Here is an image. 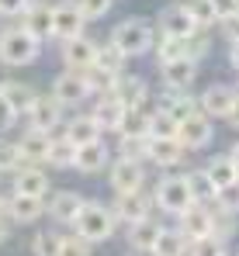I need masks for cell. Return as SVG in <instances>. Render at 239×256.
<instances>
[{
  "instance_id": "1",
  "label": "cell",
  "mask_w": 239,
  "mask_h": 256,
  "mask_svg": "<svg viewBox=\"0 0 239 256\" xmlns=\"http://www.w3.org/2000/svg\"><path fill=\"white\" fill-rule=\"evenodd\" d=\"M115 228H118V218L111 212V204L108 201H97V198H87V204L80 212L73 232H77L80 239H87L90 246H101V242L115 239Z\"/></svg>"
},
{
  "instance_id": "2",
  "label": "cell",
  "mask_w": 239,
  "mask_h": 256,
  "mask_svg": "<svg viewBox=\"0 0 239 256\" xmlns=\"http://www.w3.org/2000/svg\"><path fill=\"white\" fill-rule=\"evenodd\" d=\"M108 38L118 45L128 59H139V56L153 52V45H156V38H159V28H156V21L125 18V21H118V24L111 28V35H108Z\"/></svg>"
},
{
  "instance_id": "3",
  "label": "cell",
  "mask_w": 239,
  "mask_h": 256,
  "mask_svg": "<svg viewBox=\"0 0 239 256\" xmlns=\"http://www.w3.org/2000/svg\"><path fill=\"white\" fill-rule=\"evenodd\" d=\"M42 56V38H35L28 28H21L18 21L11 28L0 32V66H32Z\"/></svg>"
},
{
  "instance_id": "4",
  "label": "cell",
  "mask_w": 239,
  "mask_h": 256,
  "mask_svg": "<svg viewBox=\"0 0 239 256\" xmlns=\"http://www.w3.org/2000/svg\"><path fill=\"white\" fill-rule=\"evenodd\" d=\"M153 204L159 214L166 218H177L184 208L194 204V194H191V184H187V173H163L153 187Z\"/></svg>"
},
{
  "instance_id": "5",
  "label": "cell",
  "mask_w": 239,
  "mask_h": 256,
  "mask_svg": "<svg viewBox=\"0 0 239 256\" xmlns=\"http://www.w3.org/2000/svg\"><path fill=\"white\" fill-rule=\"evenodd\" d=\"M173 225L194 242L201 236H211L215 232V201H194L191 208H184V212L173 218Z\"/></svg>"
},
{
  "instance_id": "6",
  "label": "cell",
  "mask_w": 239,
  "mask_h": 256,
  "mask_svg": "<svg viewBox=\"0 0 239 256\" xmlns=\"http://www.w3.org/2000/svg\"><path fill=\"white\" fill-rule=\"evenodd\" d=\"M52 94H56L70 111H77L87 100H94V90L87 84V73H80V70H63V73L52 80Z\"/></svg>"
},
{
  "instance_id": "7",
  "label": "cell",
  "mask_w": 239,
  "mask_h": 256,
  "mask_svg": "<svg viewBox=\"0 0 239 256\" xmlns=\"http://www.w3.org/2000/svg\"><path fill=\"white\" fill-rule=\"evenodd\" d=\"M108 184L111 194H125V190H146V163L142 160H125L115 156L108 166Z\"/></svg>"
},
{
  "instance_id": "8",
  "label": "cell",
  "mask_w": 239,
  "mask_h": 256,
  "mask_svg": "<svg viewBox=\"0 0 239 256\" xmlns=\"http://www.w3.org/2000/svg\"><path fill=\"white\" fill-rule=\"evenodd\" d=\"M156 28H159V35H177V38H187L191 32H198V21L191 14V4L187 0H173V4L159 7Z\"/></svg>"
},
{
  "instance_id": "9",
  "label": "cell",
  "mask_w": 239,
  "mask_h": 256,
  "mask_svg": "<svg viewBox=\"0 0 239 256\" xmlns=\"http://www.w3.org/2000/svg\"><path fill=\"white\" fill-rule=\"evenodd\" d=\"M66 104L49 90V94H39V100H35V108L28 111V125L32 128H42V132H59V128L66 125Z\"/></svg>"
},
{
  "instance_id": "10",
  "label": "cell",
  "mask_w": 239,
  "mask_h": 256,
  "mask_svg": "<svg viewBox=\"0 0 239 256\" xmlns=\"http://www.w3.org/2000/svg\"><path fill=\"white\" fill-rule=\"evenodd\" d=\"M111 212L118 218V225H132V222H139V218H146V214H153V194H146V190H125V194H111Z\"/></svg>"
},
{
  "instance_id": "11",
  "label": "cell",
  "mask_w": 239,
  "mask_h": 256,
  "mask_svg": "<svg viewBox=\"0 0 239 256\" xmlns=\"http://www.w3.org/2000/svg\"><path fill=\"white\" fill-rule=\"evenodd\" d=\"M83 204H87V198H83L80 190H52V194L45 198V212H49V218H52L56 225H66V228L77 225Z\"/></svg>"
},
{
  "instance_id": "12",
  "label": "cell",
  "mask_w": 239,
  "mask_h": 256,
  "mask_svg": "<svg viewBox=\"0 0 239 256\" xmlns=\"http://www.w3.org/2000/svg\"><path fill=\"white\" fill-rule=\"evenodd\" d=\"M18 24L28 28L42 42L56 38V4H49V0H32V4L25 7V14L18 18Z\"/></svg>"
},
{
  "instance_id": "13",
  "label": "cell",
  "mask_w": 239,
  "mask_h": 256,
  "mask_svg": "<svg viewBox=\"0 0 239 256\" xmlns=\"http://www.w3.org/2000/svg\"><path fill=\"white\" fill-rule=\"evenodd\" d=\"M236 97H239L236 86H229V84H208L198 94V108L208 114V118L225 122V118H229V111H232V104H236Z\"/></svg>"
},
{
  "instance_id": "14",
  "label": "cell",
  "mask_w": 239,
  "mask_h": 256,
  "mask_svg": "<svg viewBox=\"0 0 239 256\" xmlns=\"http://www.w3.org/2000/svg\"><path fill=\"white\" fill-rule=\"evenodd\" d=\"M215 118H208L204 111H194V114H187L184 122H180V142L191 149V152H201V149H208L211 146V138H215V125H211Z\"/></svg>"
},
{
  "instance_id": "15",
  "label": "cell",
  "mask_w": 239,
  "mask_h": 256,
  "mask_svg": "<svg viewBox=\"0 0 239 256\" xmlns=\"http://www.w3.org/2000/svg\"><path fill=\"white\" fill-rule=\"evenodd\" d=\"M97 45L90 35H77V38H66V42H59V59H63V66L66 70H90L94 66V59H97Z\"/></svg>"
},
{
  "instance_id": "16",
  "label": "cell",
  "mask_w": 239,
  "mask_h": 256,
  "mask_svg": "<svg viewBox=\"0 0 239 256\" xmlns=\"http://www.w3.org/2000/svg\"><path fill=\"white\" fill-rule=\"evenodd\" d=\"M159 232H163V222L153 218V214H146V218H139V222L125 225V242H128V250H132V253L153 256V246H156Z\"/></svg>"
},
{
  "instance_id": "17",
  "label": "cell",
  "mask_w": 239,
  "mask_h": 256,
  "mask_svg": "<svg viewBox=\"0 0 239 256\" xmlns=\"http://www.w3.org/2000/svg\"><path fill=\"white\" fill-rule=\"evenodd\" d=\"M111 160H115L111 146H108L104 138H97V142H87V146H80V149H77V163H73V170L83 173V176H94V173H108Z\"/></svg>"
},
{
  "instance_id": "18",
  "label": "cell",
  "mask_w": 239,
  "mask_h": 256,
  "mask_svg": "<svg viewBox=\"0 0 239 256\" xmlns=\"http://www.w3.org/2000/svg\"><path fill=\"white\" fill-rule=\"evenodd\" d=\"M153 108L166 111V114L177 118V122H184L187 114L198 111V97H194L191 90H166V86H159L156 94H153Z\"/></svg>"
},
{
  "instance_id": "19",
  "label": "cell",
  "mask_w": 239,
  "mask_h": 256,
  "mask_svg": "<svg viewBox=\"0 0 239 256\" xmlns=\"http://www.w3.org/2000/svg\"><path fill=\"white\" fill-rule=\"evenodd\" d=\"M87 35V14L77 7V0H59L56 4V42Z\"/></svg>"
},
{
  "instance_id": "20",
  "label": "cell",
  "mask_w": 239,
  "mask_h": 256,
  "mask_svg": "<svg viewBox=\"0 0 239 256\" xmlns=\"http://www.w3.org/2000/svg\"><path fill=\"white\" fill-rule=\"evenodd\" d=\"M187 156H191V149L180 138H149V163L156 170H177Z\"/></svg>"
},
{
  "instance_id": "21",
  "label": "cell",
  "mask_w": 239,
  "mask_h": 256,
  "mask_svg": "<svg viewBox=\"0 0 239 256\" xmlns=\"http://www.w3.org/2000/svg\"><path fill=\"white\" fill-rule=\"evenodd\" d=\"M7 218L14 225H35L42 218H49L45 212V198H32V194H14L7 198Z\"/></svg>"
},
{
  "instance_id": "22",
  "label": "cell",
  "mask_w": 239,
  "mask_h": 256,
  "mask_svg": "<svg viewBox=\"0 0 239 256\" xmlns=\"http://www.w3.org/2000/svg\"><path fill=\"white\" fill-rule=\"evenodd\" d=\"M49 146H52V132H42V128L28 125L18 135V149H21V156H25V166H45Z\"/></svg>"
},
{
  "instance_id": "23",
  "label": "cell",
  "mask_w": 239,
  "mask_h": 256,
  "mask_svg": "<svg viewBox=\"0 0 239 256\" xmlns=\"http://www.w3.org/2000/svg\"><path fill=\"white\" fill-rule=\"evenodd\" d=\"M121 114H125V104H121L115 94H101V97H94V104H90V118L101 125L104 135H118Z\"/></svg>"
},
{
  "instance_id": "24",
  "label": "cell",
  "mask_w": 239,
  "mask_h": 256,
  "mask_svg": "<svg viewBox=\"0 0 239 256\" xmlns=\"http://www.w3.org/2000/svg\"><path fill=\"white\" fill-rule=\"evenodd\" d=\"M11 190L14 194H32V198H49L52 194V180L42 166H21L11 176Z\"/></svg>"
},
{
  "instance_id": "25",
  "label": "cell",
  "mask_w": 239,
  "mask_h": 256,
  "mask_svg": "<svg viewBox=\"0 0 239 256\" xmlns=\"http://www.w3.org/2000/svg\"><path fill=\"white\" fill-rule=\"evenodd\" d=\"M194 80H198V62L194 59H177V62L159 66V86H166V90H191Z\"/></svg>"
},
{
  "instance_id": "26",
  "label": "cell",
  "mask_w": 239,
  "mask_h": 256,
  "mask_svg": "<svg viewBox=\"0 0 239 256\" xmlns=\"http://www.w3.org/2000/svg\"><path fill=\"white\" fill-rule=\"evenodd\" d=\"M115 97L125 108H153L149 104V84L139 73H121L118 86H115Z\"/></svg>"
},
{
  "instance_id": "27",
  "label": "cell",
  "mask_w": 239,
  "mask_h": 256,
  "mask_svg": "<svg viewBox=\"0 0 239 256\" xmlns=\"http://www.w3.org/2000/svg\"><path fill=\"white\" fill-rule=\"evenodd\" d=\"M63 135H66L70 142H77V146H87V142H97V138H104V132H101V125L90 118V111H87V114H73V118H66V125H63Z\"/></svg>"
},
{
  "instance_id": "28",
  "label": "cell",
  "mask_w": 239,
  "mask_h": 256,
  "mask_svg": "<svg viewBox=\"0 0 239 256\" xmlns=\"http://www.w3.org/2000/svg\"><path fill=\"white\" fill-rule=\"evenodd\" d=\"M0 97H7L11 100V108L21 114V118H28V111L35 108V100H39V90L32 84H25V80H7V86H4V94Z\"/></svg>"
},
{
  "instance_id": "29",
  "label": "cell",
  "mask_w": 239,
  "mask_h": 256,
  "mask_svg": "<svg viewBox=\"0 0 239 256\" xmlns=\"http://www.w3.org/2000/svg\"><path fill=\"white\" fill-rule=\"evenodd\" d=\"M77 142H70L63 132H56L52 135V146H49V160H45V166H52V170H73V163H77Z\"/></svg>"
},
{
  "instance_id": "30",
  "label": "cell",
  "mask_w": 239,
  "mask_h": 256,
  "mask_svg": "<svg viewBox=\"0 0 239 256\" xmlns=\"http://www.w3.org/2000/svg\"><path fill=\"white\" fill-rule=\"evenodd\" d=\"M187 250H191V239L177 225H163L156 246H153V256H187Z\"/></svg>"
},
{
  "instance_id": "31",
  "label": "cell",
  "mask_w": 239,
  "mask_h": 256,
  "mask_svg": "<svg viewBox=\"0 0 239 256\" xmlns=\"http://www.w3.org/2000/svg\"><path fill=\"white\" fill-rule=\"evenodd\" d=\"M153 59H156V66L177 62V59H187V38H177V35H159L156 45H153Z\"/></svg>"
},
{
  "instance_id": "32",
  "label": "cell",
  "mask_w": 239,
  "mask_h": 256,
  "mask_svg": "<svg viewBox=\"0 0 239 256\" xmlns=\"http://www.w3.org/2000/svg\"><path fill=\"white\" fill-rule=\"evenodd\" d=\"M204 173L211 176V184H215L218 190L239 180V173H236V166H232V160H229V152H222V156H211V160L204 163Z\"/></svg>"
},
{
  "instance_id": "33",
  "label": "cell",
  "mask_w": 239,
  "mask_h": 256,
  "mask_svg": "<svg viewBox=\"0 0 239 256\" xmlns=\"http://www.w3.org/2000/svg\"><path fill=\"white\" fill-rule=\"evenodd\" d=\"M125 62H128V56H125V52H121V48L111 42V38L97 45V59H94V66L111 70V73H118V76H121V73H128V70H125Z\"/></svg>"
},
{
  "instance_id": "34",
  "label": "cell",
  "mask_w": 239,
  "mask_h": 256,
  "mask_svg": "<svg viewBox=\"0 0 239 256\" xmlns=\"http://www.w3.org/2000/svg\"><path fill=\"white\" fill-rule=\"evenodd\" d=\"M59 246H63V232L59 228H39L28 242L32 256H59Z\"/></svg>"
},
{
  "instance_id": "35",
  "label": "cell",
  "mask_w": 239,
  "mask_h": 256,
  "mask_svg": "<svg viewBox=\"0 0 239 256\" xmlns=\"http://www.w3.org/2000/svg\"><path fill=\"white\" fill-rule=\"evenodd\" d=\"M149 111L153 108H125L118 135H149Z\"/></svg>"
},
{
  "instance_id": "36",
  "label": "cell",
  "mask_w": 239,
  "mask_h": 256,
  "mask_svg": "<svg viewBox=\"0 0 239 256\" xmlns=\"http://www.w3.org/2000/svg\"><path fill=\"white\" fill-rule=\"evenodd\" d=\"M115 156L149 163V135H118V152Z\"/></svg>"
},
{
  "instance_id": "37",
  "label": "cell",
  "mask_w": 239,
  "mask_h": 256,
  "mask_svg": "<svg viewBox=\"0 0 239 256\" xmlns=\"http://www.w3.org/2000/svg\"><path fill=\"white\" fill-rule=\"evenodd\" d=\"M177 135H180V122L170 118L166 111L153 108L149 111V138H177Z\"/></svg>"
},
{
  "instance_id": "38",
  "label": "cell",
  "mask_w": 239,
  "mask_h": 256,
  "mask_svg": "<svg viewBox=\"0 0 239 256\" xmlns=\"http://www.w3.org/2000/svg\"><path fill=\"white\" fill-rule=\"evenodd\" d=\"M25 166V156L18 149V138H0V176H14V173Z\"/></svg>"
},
{
  "instance_id": "39",
  "label": "cell",
  "mask_w": 239,
  "mask_h": 256,
  "mask_svg": "<svg viewBox=\"0 0 239 256\" xmlns=\"http://www.w3.org/2000/svg\"><path fill=\"white\" fill-rule=\"evenodd\" d=\"M87 73V84L94 90V97H101V94H115V86H118V73H111V70H101V66H90V70H83Z\"/></svg>"
},
{
  "instance_id": "40",
  "label": "cell",
  "mask_w": 239,
  "mask_h": 256,
  "mask_svg": "<svg viewBox=\"0 0 239 256\" xmlns=\"http://www.w3.org/2000/svg\"><path fill=\"white\" fill-rule=\"evenodd\" d=\"M187 184H191L194 201H215V194H218V187L211 184V176L204 173V166H198V170H187Z\"/></svg>"
},
{
  "instance_id": "41",
  "label": "cell",
  "mask_w": 239,
  "mask_h": 256,
  "mask_svg": "<svg viewBox=\"0 0 239 256\" xmlns=\"http://www.w3.org/2000/svg\"><path fill=\"white\" fill-rule=\"evenodd\" d=\"M187 256H229V242L222 239V236H201V239H194L191 242V250H187Z\"/></svg>"
},
{
  "instance_id": "42",
  "label": "cell",
  "mask_w": 239,
  "mask_h": 256,
  "mask_svg": "<svg viewBox=\"0 0 239 256\" xmlns=\"http://www.w3.org/2000/svg\"><path fill=\"white\" fill-rule=\"evenodd\" d=\"M208 52H211V28H198V32H191V35H187V59L201 62Z\"/></svg>"
},
{
  "instance_id": "43",
  "label": "cell",
  "mask_w": 239,
  "mask_h": 256,
  "mask_svg": "<svg viewBox=\"0 0 239 256\" xmlns=\"http://www.w3.org/2000/svg\"><path fill=\"white\" fill-rule=\"evenodd\" d=\"M191 4V14L198 21V28H218V14L211 7V0H187Z\"/></svg>"
},
{
  "instance_id": "44",
  "label": "cell",
  "mask_w": 239,
  "mask_h": 256,
  "mask_svg": "<svg viewBox=\"0 0 239 256\" xmlns=\"http://www.w3.org/2000/svg\"><path fill=\"white\" fill-rule=\"evenodd\" d=\"M239 232V214H232V212H222L218 204H215V236H222L225 242L232 239Z\"/></svg>"
},
{
  "instance_id": "45",
  "label": "cell",
  "mask_w": 239,
  "mask_h": 256,
  "mask_svg": "<svg viewBox=\"0 0 239 256\" xmlns=\"http://www.w3.org/2000/svg\"><path fill=\"white\" fill-rule=\"evenodd\" d=\"M77 7L87 14V21H101L104 14H111L115 0H77Z\"/></svg>"
},
{
  "instance_id": "46",
  "label": "cell",
  "mask_w": 239,
  "mask_h": 256,
  "mask_svg": "<svg viewBox=\"0 0 239 256\" xmlns=\"http://www.w3.org/2000/svg\"><path fill=\"white\" fill-rule=\"evenodd\" d=\"M215 204H218L222 212L239 214V180H236V184H229V187H222V190L215 194Z\"/></svg>"
},
{
  "instance_id": "47",
  "label": "cell",
  "mask_w": 239,
  "mask_h": 256,
  "mask_svg": "<svg viewBox=\"0 0 239 256\" xmlns=\"http://www.w3.org/2000/svg\"><path fill=\"white\" fill-rule=\"evenodd\" d=\"M59 256H90V242H87V239H80L77 232H70V236H63Z\"/></svg>"
},
{
  "instance_id": "48",
  "label": "cell",
  "mask_w": 239,
  "mask_h": 256,
  "mask_svg": "<svg viewBox=\"0 0 239 256\" xmlns=\"http://www.w3.org/2000/svg\"><path fill=\"white\" fill-rule=\"evenodd\" d=\"M18 122H21V114L11 108V100H7V97H0V135H4V132H11Z\"/></svg>"
},
{
  "instance_id": "49",
  "label": "cell",
  "mask_w": 239,
  "mask_h": 256,
  "mask_svg": "<svg viewBox=\"0 0 239 256\" xmlns=\"http://www.w3.org/2000/svg\"><path fill=\"white\" fill-rule=\"evenodd\" d=\"M32 0H0V18H7V21H18L21 14H25V7H28Z\"/></svg>"
},
{
  "instance_id": "50",
  "label": "cell",
  "mask_w": 239,
  "mask_h": 256,
  "mask_svg": "<svg viewBox=\"0 0 239 256\" xmlns=\"http://www.w3.org/2000/svg\"><path fill=\"white\" fill-rule=\"evenodd\" d=\"M218 32H222V38H225V42H239V10L218 21Z\"/></svg>"
},
{
  "instance_id": "51",
  "label": "cell",
  "mask_w": 239,
  "mask_h": 256,
  "mask_svg": "<svg viewBox=\"0 0 239 256\" xmlns=\"http://www.w3.org/2000/svg\"><path fill=\"white\" fill-rule=\"evenodd\" d=\"M211 7H215V14H218V21H222V18H229V14L239 10V0H211Z\"/></svg>"
},
{
  "instance_id": "52",
  "label": "cell",
  "mask_w": 239,
  "mask_h": 256,
  "mask_svg": "<svg viewBox=\"0 0 239 256\" xmlns=\"http://www.w3.org/2000/svg\"><path fill=\"white\" fill-rule=\"evenodd\" d=\"M11 225H14V222H11L7 214H0V246H4V242L11 239Z\"/></svg>"
},
{
  "instance_id": "53",
  "label": "cell",
  "mask_w": 239,
  "mask_h": 256,
  "mask_svg": "<svg viewBox=\"0 0 239 256\" xmlns=\"http://www.w3.org/2000/svg\"><path fill=\"white\" fill-rule=\"evenodd\" d=\"M229 66L239 73V42H229Z\"/></svg>"
},
{
  "instance_id": "54",
  "label": "cell",
  "mask_w": 239,
  "mask_h": 256,
  "mask_svg": "<svg viewBox=\"0 0 239 256\" xmlns=\"http://www.w3.org/2000/svg\"><path fill=\"white\" fill-rule=\"evenodd\" d=\"M225 122H229L232 132H239V97H236V104H232V111H229V118H225Z\"/></svg>"
},
{
  "instance_id": "55",
  "label": "cell",
  "mask_w": 239,
  "mask_h": 256,
  "mask_svg": "<svg viewBox=\"0 0 239 256\" xmlns=\"http://www.w3.org/2000/svg\"><path fill=\"white\" fill-rule=\"evenodd\" d=\"M229 160H232V166H236V173H239V142L229 146Z\"/></svg>"
},
{
  "instance_id": "56",
  "label": "cell",
  "mask_w": 239,
  "mask_h": 256,
  "mask_svg": "<svg viewBox=\"0 0 239 256\" xmlns=\"http://www.w3.org/2000/svg\"><path fill=\"white\" fill-rule=\"evenodd\" d=\"M7 198L11 194H0V214H7Z\"/></svg>"
},
{
  "instance_id": "57",
  "label": "cell",
  "mask_w": 239,
  "mask_h": 256,
  "mask_svg": "<svg viewBox=\"0 0 239 256\" xmlns=\"http://www.w3.org/2000/svg\"><path fill=\"white\" fill-rule=\"evenodd\" d=\"M4 86H7V76H4V73H0V94H4Z\"/></svg>"
},
{
  "instance_id": "58",
  "label": "cell",
  "mask_w": 239,
  "mask_h": 256,
  "mask_svg": "<svg viewBox=\"0 0 239 256\" xmlns=\"http://www.w3.org/2000/svg\"><path fill=\"white\" fill-rule=\"evenodd\" d=\"M125 256H139V253H125Z\"/></svg>"
},
{
  "instance_id": "59",
  "label": "cell",
  "mask_w": 239,
  "mask_h": 256,
  "mask_svg": "<svg viewBox=\"0 0 239 256\" xmlns=\"http://www.w3.org/2000/svg\"><path fill=\"white\" fill-rule=\"evenodd\" d=\"M232 256H239V246H236V253H232Z\"/></svg>"
},
{
  "instance_id": "60",
  "label": "cell",
  "mask_w": 239,
  "mask_h": 256,
  "mask_svg": "<svg viewBox=\"0 0 239 256\" xmlns=\"http://www.w3.org/2000/svg\"><path fill=\"white\" fill-rule=\"evenodd\" d=\"M236 90H239V84H236Z\"/></svg>"
}]
</instances>
